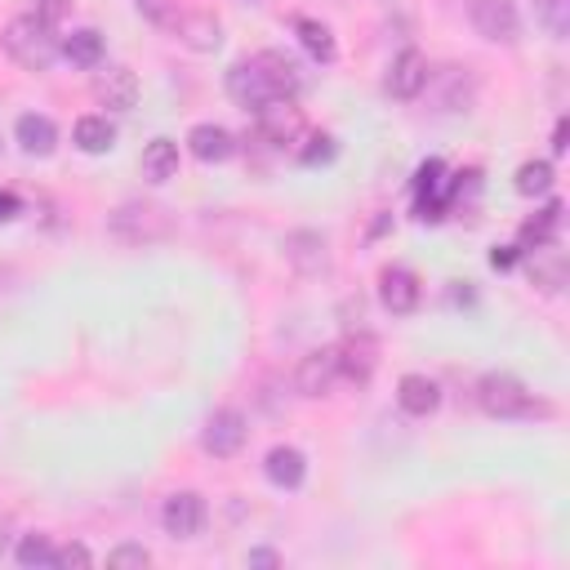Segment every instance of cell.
<instances>
[{
    "instance_id": "obj_1",
    "label": "cell",
    "mask_w": 570,
    "mask_h": 570,
    "mask_svg": "<svg viewBox=\"0 0 570 570\" xmlns=\"http://www.w3.org/2000/svg\"><path fill=\"white\" fill-rule=\"evenodd\" d=\"M223 85H227V98H232L236 107L258 111V107L272 102V98H294V94L303 89V71H298V62H294L289 53L263 49V53H254V58L232 62Z\"/></svg>"
},
{
    "instance_id": "obj_2",
    "label": "cell",
    "mask_w": 570,
    "mask_h": 570,
    "mask_svg": "<svg viewBox=\"0 0 570 570\" xmlns=\"http://www.w3.org/2000/svg\"><path fill=\"white\" fill-rule=\"evenodd\" d=\"M476 405L490 414V419H548L552 405L543 396H534L517 374H503V370H490L481 374L476 383Z\"/></svg>"
},
{
    "instance_id": "obj_3",
    "label": "cell",
    "mask_w": 570,
    "mask_h": 570,
    "mask_svg": "<svg viewBox=\"0 0 570 570\" xmlns=\"http://www.w3.org/2000/svg\"><path fill=\"white\" fill-rule=\"evenodd\" d=\"M0 40H4V53H9L18 67H27V71H49L53 58H58V36H53V27H45L36 13L9 18Z\"/></svg>"
},
{
    "instance_id": "obj_4",
    "label": "cell",
    "mask_w": 570,
    "mask_h": 570,
    "mask_svg": "<svg viewBox=\"0 0 570 570\" xmlns=\"http://www.w3.org/2000/svg\"><path fill=\"white\" fill-rule=\"evenodd\" d=\"M111 236L125 240V245H147V240H165L169 236V214L151 200H125L116 214H111Z\"/></svg>"
},
{
    "instance_id": "obj_5",
    "label": "cell",
    "mask_w": 570,
    "mask_h": 570,
    "mask_svg": "<svg viewBox=\"0 0 570 570\" xmlns=\"http://www.w3.org/2000/svg\"><path fill=\"white\" fill-rule=\"evenodd\" d=\"M254 125H258V138L272 142V147H294L303 134H307V120H303V107L294 98H272L254 111Z\"/></svg>"
},
{
    "instance_id": "obj_6",
    "label": "cell",
    "mask_w": 570,
    "mask_h": 570,
    "mask_svg": "<svg viewBox=\"0 0 570 570\" xmlns=\"http://www.w3.org/2000/svg\"><path fill=\"white\" fill-rule=\"evenodd\" d=\"M468 22L490 45H517V36H521V18H517L512 0H468Z\"/></svg>"
},
{
    "instance_id": "obj_7",
    "label": "cell",
    "mask_w": 570,
    "mask_h": 570,
    "mask_svg": "<svg viewBox=\"0 0 570 570\" xmlns=\"http://www.w3.org/2000/svg\"><path fill=\"white\" fill-rule=\"evenodd\" d=\"M245 436H249L245 414L232 410V405H223V410H214V414L205 419V428H200V450L214 454V459H232V454H240Z\"/></svg>"
},
{
    "instance_id": "obj_8",
    "label": "cell",
    "mask_w": 570,
    "mask_h": 570,
    "mask_svg": "<svg viewBox=\"0 0 570 570\" xmlns=\"http://www.w3.org/2000/svg\"><path fill=\"white\" fill-rule=\"evenodd\" d=\"M334 352H338V379L347 383H370V374L379 370V338L370 330L347 334L343 343H334Z\"/></svg>"
},
{
    "instance_id": "obj_9",
    "label": "cell",
    "mask_w": 570,
    "mask_h": 570,
    "mask_svg": "<svg viewBox=\"0 0 570 570\" xmlns=\"http://www.w3.org/2000/svg\"><path fill=\"white\" fill-rule=\"evenodd\" d=\"M205 517H209V508H205V499H200L196 490H178V494H169L165 508H160V525H165V534H174V539H196V534L205 530Z\"/></svg>"
},
{
    "instance_id": "obj_10",
    "label": "cell",
    "mask_w": 570,
    "mask_h": 570,
    "mask_svg": "<svg viewBox=\"0 0 570 570\" xmlns=\"http://www.w3.org/2000/svg\"><path fill=\"white\" fill-rule=\"evenodd\" d=\"M334 383H338V352H334V343L312 347V352L298 361V370H294L298 396H325Z\"/></svg>"
},
{
    "instance_id": "obj_11",
    "label": "cell",
    "mask_w": 570,
    "mask_h": 570,
    "mask_svg": "<svg viewBox=\"0 0 570 570\" xmlns=\"http://www.w3.org/2000/svg\"><path fill=\"white\" fill-rule=\"evenodd\" d=\"M281 249H285V263H289L298 276H321V272L330 267V245H325V236L312 232V227L289 232V236L281 240Z\"/></svg>"
},
{
    "instance_id": "obj_12",
    "label": "cell",
    "mask_w": 570,
    "mask_h": 570,
    "mask_svg": "<svg viewBox=\"0 0 570 570\" xmlns=\"http://www.w3.org/2000/svg\"><path fill=\"white\" fill-rule=\"evenodd\" d=\"M419 298H423V285H419V276H414L410 267L392 263V267L379 272V303H383L392 316H410V312L419 307Z\"/></svg>"
},
{
    "instance_id": "obj_13",
    "label": "cell",
    "mask_w": 570,
    "mask_h": 570,
    "mask_svg": "<svg viewBox=\"0 0 570 570\" xmlns=\"http://www.w3.org/2000/svg\"><path fill=\"white\" fill-rule=\"evenodd\" d=\"M428 76H432L428 71V58L419 49H401L392 58V67H387V94L401 98V102H410V98H419L428 89Z\"/></svg>"
},
{
    "instance_id": "obj_14",
    "label": "cell",
    "mask_w": 570,
    "mask_h": 570,
    "mask_svg": "<svg viewBox=\"0 0 570 570\" xmlns=\"http://www.w3.org/2000/svg\"><path fill=\"white\" fill-rule=\"evenodd\" d=\"M94 98L107 111H134V102H138V76L129 67H107V71L94 76Z\"/></svg>"
},
{
    "instance_id": "obj_15",
    "label": "cell",
    "mask_w": 570,
    "mask_h": 570,
    "mask_svg": "<svg viewBox=\"0 0 570 570\" xmlns=\"http://www.w3.org/2000/svg\"><path fill=\"white\" fill-rule=\"evenodd\" d=\"M187 151L205 165H223V160L236 156V138H232V129H223L214 120H200V125L187 129Z\"/></svg>"
},
{
    "instance_id": "obj_16",
    "label": "cell",
    "mask_w": 570,
    "mask_h": 570,
    "mask_svg": "<svg viewBox=\"0 0 570 570\" xmlns=\"http://www.w3.org/2000/svg\"><path fill=\"white\" fill-rule=\"evenodd\" d=\"M187 49H196V53H209V49H218L223 45V22L214 18V13H205V9H187V13H178V22L169 27Z\"/></svg>"
},
{
    "instance_id": "obj_17",
    "label": "cell",
    "mask_w": 570,
    "mask_h": 570,
    "mask_svg": "<svg viewBox=\"0 0 570 570\" xmlns=\"http://www.w3.org/2000/svg\"><path fill=\"white\" fill-rule=\"evenodd\" d=\"M263 472L276 490H298L303 476H307V454L298 445H272L267 459H263Z\"/></svg>"
},
{
    "instance_id": "obj_18",
    "label": "cell",
    "mask_w": 570,
    "mask_h": 570,
    "mask_svg": "<svg viewBox=\"0 0 570 570\" xmlns=\"http://www.w3.org/2000/svg\"><path fill=\"white\" fill-rule=\"evenodd\" d=\"M396 405H401L405 414H414V419L436 414V405H441L436 379H428V374H401V383H396Z\"/></svg>"
},
{
    "instance_id": "obj_19",
    "label": "cell",
    "mask_w": 570,
    "mask_h": 570,
    "mask_svg": "<svg viewBox=\"0 0 570 570\" xmlns=\"http://www.w3.org/2000/svg\"><path fill=\"white\" fill-rule=\"evenodd\" d=\"M13 138H18V147H22L27 156H53V147H58V125H53L49 116H40V111H22L18 125H13Z\"/></svg>"
},
{
    "instance_id": "obj_20",
    "label": "cell",
    "mask_w": 570,
    "mask_h": 570,
    "mask_svg": "<svg viewBox=\"0 0 570 570\" xmlns=\"http://www.w3.org/2000/svg\"><path fill=\"white\" fill-rule=\"evenodd\" d=\"M138 169H142V178H147L151 187L169 183V178L178 174V142H174V138H151V142L142 147V156H138Z\"/></svg>"
},
{
    "instance_id": "obj_21",
    "label": "cell",
    "mask_w": 570,
    "mask_h": 570,
    "mask_svg": "<svg viewBox=\"0 0 570 570\" xmlns=\"http://www.w3.org/2000/svg\"><path fill=\"white\" fill-rule=\"evenodd\" d=\"M71 142H76L85 156H102V151H111V147H116V125H111L107 116L89 111V116H80V120H76Z\"/></svg>"
},
{
    "instance_id": "obj_22",
    "label": "cell",
    "mask_w": 570,
    "mask_h": 570,
    "mask_svg": "<svg viewBox=\"0 0 570 570\" xmlns=\"http://www.w3.org/2000/svg\"><path fill=\"white\" fill-rule=\"evenodd\" d=\"M557 223H561V200H548L534 218H525V223H521V232H517V249L525 254V249L548 245V240L557 236Z\"/></svg>"
},
{
    "instance_id": "obj_23",
    "label": "cell",
    "mask_w": 570,
    "mask_h": 570,
    "mask_svg": "<svg viewBox=\"0 0 570 570\" xmlns=\"http://www.w3.org/2000/svg\"><path fill=\"white\" fill-rule=\"evenodd\" d=\"M294 36H298V45L316 58V62H334V53H338V45H334V31L321 22V18H294Z\"/></svg>"
},
{
    "instance_id": "obj_24",
    "label": "cell",
    "mask_w": 570,
    "mask_h": 570,
    "mask_svg": "<svg viewBox=\"0 0 570 570\" xmlns=\"http://www.w3.org/2000/svg\"><path fill=\"white\" fill-rule=\"evenodd\" d=\"M58 53H62L71 67H98V62H102V31L80 27V31H71L67 40H58Z\"/></svg>"
},
{
    "instance_id": "obj_25",
    "label": "cell",
    "mask_w": 570,
    "mask_h": 570,
    "mask_svg": "<svg viewBox=\"0 0 570 570\" xmlns=\"http://www.w3.org/2000/svg\"><path fill=\"white\" fill-rule=\"evenodd\" d=\"M552 178H557L552 160H525V165H517L512 187H517V196L534 200V196H548V191H552Z\"/></svg>"
},
{
    "instance_id": "obj_26",
    "label": "cell",
    "mask_w": 570,
    "mask_h": 570,
    "mask_svg": "<svg viewBox=\"0 0 570 570\" xmlns=\"http://www.w3.org/2000/svg\"><path fill=\"white\" fill-rule=\"evenodd\" d=\"M13 557H18L22 570H49L53 566V543H49V534H22Z\"/></svg>"
},
{
    "instance_id": "obj_27",
    "label": "cell",
    "mask_w": 570,
    "mask_h": 570,
    "mask_svg": "<svg viewBox=\"0 0 570 570\" xmlns=\"http://www.w3.org/2000/svg\"><path fill=\"white\" fill-rule=\"evenodd\" d=\"M534 13H539V22L548 27L552 40H566V31H570V0H534Z\"/></svg>"
},
{
    "instance_id": "obj_28",
    "label": "cell",
    "mask_w": 570,
    "mask_h": 570,
    "mask_svg": "<svg viewBox=\"0 0 570 570\" xmlns=\"http://www.w3.org/2000/svg\"><path fill=\"white\" fill-rule=\"evenodd\" d=\"M432 191H445V160L441 156H428L419 169H414V196H432ZM450 200V196H445Z\"/></svg>"
},
{
    "instance_id": "obj_29",
    "label": "cell",
    "mask_w": 570,
    "mask_h": 570,
    "mask_svg": "<svg viewBox=\"0 0 570 570\" xmlns=\"http://www.w3.org/2000/svg\"><path fill=\"white\" fill-rule=\"evenodd\" d=\"M147 561H151V552H147L142 543H120V548L107 552V566H111V570H142Z\"/></svg>"
},
{
    "instance_id": "obj_30",
    "label": "cell",
    "mask_w": 570,
    "mask_h": 570,
    "mask_svg": "<svg viewBox=\"0 0 570 570\" xmlns=\"http://www.w3.org/2000/svg\"><path fill=\"white\" fill-rule=\"evenodd\" d=\"M134 9L156 27H174L178 22V0H134Z\"/></svg>"
},
{
    "instance_id": "obj_31",
    "label": "cell",
    "mask_w": 570,
    "mask_h": 570,
    "mask_svg": "<svg viewBox=\"0 0 570 570\" xmlns=\"http://www.w3.org/2000/svg\"><path fill=\"white\" fill-rule=\"evenodd\" d=\"M334 156H338V142H334L330 134H312V138H307V147L298 151V160H303V165H325V160H334Z\"/></svg>"
},
{
    "instance_id": "obj_32",
    "label": "cell",
    "mask_w": 570,
    "mask_h": 570,
    "mask_svg": "<svg viewBox=\"0 0 570 570\" xmlns=\"http://www.w3.org/2000/svg\"><path fill=\"white\" fill-rule=\"evenodd\" d=\"M89 570L94 566V552L85 548V543H62V548H53V570Z\"/></svg>"
},
{
    "instance_id": "obj_33",
    "label": "cell",
    "mask_w": 570,
    "mask_h": 570,
    "mask_svg": "<svg viewBox=\"0 0 570 570\" xmlns=\"http://www.w3.org/2000/svg\"><path fill=\"white\" fill-rule=\"evenodd\" d=\"M45 27H58L67 13H71V0H36V9H31Z\"/></svg>"
},
{
    "instance_id": "obj_34",
    "label": "cell",
    "mask_w": 570,
    "mask_h": 570,
    "mask_svg": "<svg viewBox=\"0 0 570 570\" xmlns=\"http://www.w3.org/2000/svg\"><path fill=\"white\" fill-rule=\"evenodd\" d=\"M517 263H521V249H517V245H494V249H490V267H494V272H508V267H517Z\"/></svg>"
},
{
    "instance_id": "obj_35",
    "label": "cell",
    "mask_w": 570,
    "mask_h": 570,
    "mask_svg": "<svg viewBox=\"0 0 570 570\" xmlns=\"http://www.w3.org/2000/svg\"><path fill=\"white\" fill-rule=\"evenodd\" d=\"M566 138H570V120H566V116H561V120H557V125H552V156H561V151H566V147H570V142H566Z\"/></svg>"
},
{
    "instance_id": "obj_36",
    "label": "cell",
    "mask_w": 570,
    "mask_h": 570,
    "mask_svg": "<svg viewBox=\"0 0 570 570\" xmlns=\"http://www.w3.org/2000/svg\"><path fill=\"white\" fill-rule=\"evenodd\" d=\"M249 566H263V570H272V566H281V557L272 552V548H249V557H245Z\"/></svg>"
},
{
    "instance_id": "obj_37",
    "label": "cell",
    "mask_w": 570,
    "mask_h": 570,
    "mask_svg": "<svg viewBox=\"0 0 570 570\" xmlns=\"http://www.w3.org/2000/svg\"><path fill=\"white\" fill-rule=\"evenodd\" d=\"M22 214V200L13 196V191H0V223H9V218H18Z\"/></svg>"
},
{
    "instance_id": "obj_38",
    "label": "cell",
    "mask_w": 570,
    "mask_h": 570,
    "mask_svg": "<svg viewBox=\"0 0 570 570\" xmlns=\"http://www.w3.org/2000/svg\"><path fill=\"white\" fill-rule=\"evenodd\" d=\"M4 548H9V521L0 517V552H4Z\"/></svg>"
}]
</instances>
